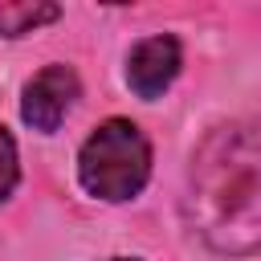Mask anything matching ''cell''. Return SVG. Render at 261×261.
Returning <instances> with one entry per match:
<instances>
[{"instance_id":"6da1fadb","label":"cell","mask_w":261,"mask_h":261,"mask_svg":"<svg viewBox=\"0 0 261 261\" xmlns=\"http://www.w3.org/2000/svg\"><path fill=\"white\" fill-rule=\"evenodd\" d=\"M188 224L216 253H261V130H212L188 171Z\"/></svg>"},{"instance_id":"7a4b0ae2","label":"cell","mask_w":261,"mask_h":261,"mask_svg":"<svg viewBox=\"0 0 261 261\" xmlns=\"http://www.w3.org/2000/svg\"><path fill=\"white\" fill-rule=\"evenodd\" d=\"M77 175L82 188L98 200H130L143 192L147 175H151V147L143 139V130L126 118H110L102 122L77 155Z\"/></svg>"},{"instance_id":"3957f363","label":"cell","mask_w":261,"mask_h":261,"mask_svg":"<svg viewBox=\"0 0 261 261\" xmlns=\"http://www.w3.org/2000/svg\"><path fill=\"white\" fill-rule=\"evenodd\" d=\"M82 94V82L69 65H45L29 86H24V98H20V114L33 130H57L61 118L73 110Z\"/></svg>"},{"instance_id":"277c9868","label":"cell","mask_w":261,"mask_h":261,"mask_svg":"<svg viewBox=\"0 0 261 261\" xmlns=\"http://www.w3.org/2000/svg\"><path fill=\"white\" fill-rule=\"evenodd\" d=\"M179 65H184L179 41L159 33V37H147V41H139L130 49V57H126V82H130V90L139 98H159L175 82Z\"/></svg>"},{"instance_id":"5b68a950","label":"cell","mask_w":261,"mask_h":261,"mask_svg":"<svg viewBox=\"0 0 261 261\" xmlns=\"http://www.w3.org/2000/svg\"><path fill=\"white\" fill-rule=\"evenodd\" d=\"M61 8L57 4H45V0H4L0 4V37H24L49 20H57Z\"/></svg>"},{"instance_id":"8992f818","label":"cell","mask_w":261,"mask_h":261,"mask_svg":"<svg viewBox=\"0 0 261 261\" xmlns=\"http://www.w3.org/2000/svg\"><path fill=\"white\" fill-rule=\"evenodd\" d=\"M16 179H20V167H16V143H12V135L0 126V204L12 196Z\"/></svg>"},{"instance_id":"52a82bcc","label":"cell","mask_w":261,"mask_h":261,"mask_svg":"<svg viewBox=\"0 0 261 261\" xmlns=\"http://www.w3.org/2000/svg\"><path fill=\"white\" fill-rule=\"evenodd\" d=\"M110 261H139V257H110Z\"/></svg>"}]
</instances>
